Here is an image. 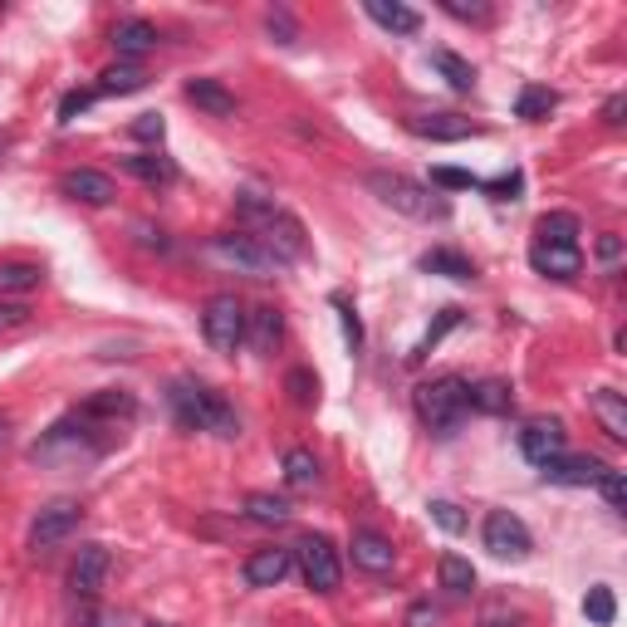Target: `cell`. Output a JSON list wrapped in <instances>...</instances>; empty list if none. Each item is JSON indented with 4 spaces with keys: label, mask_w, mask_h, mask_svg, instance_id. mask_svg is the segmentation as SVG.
<instances>
[{
    "label": "cell",
    "mask_w": 627,
    "mask_h": 627,
    "mask_svg": "<svg viewBox=\"0 0 627 627\" xmlns=\"http://www.w3.org/2000/svg\"><path fill=\"white\" fill-rule=\"evenodd\" d=\"M245 304L235 299V294H211L201 309V333L206 343H211L216 353H235L245 343Z\"/></svg>",
    "instance_id": "cell-6"
},
{
    "label": "cell",
    "mask_w": 627,
    "mask_h": 627,
    "mask_svg": "<svg viewBox=\"0 0 627 627\" xmlns=\"http://www.w3.org/2000/svg\"><path fill=\"white\" fill-rule=\"evenodd\" d=\"M284 333V319L274 304H260V309L245 314V343H250L255 353H274V343H280Z\"/></svg>",
    "instance_id": "cell-19"
},
{
    "label": "cell",
    "mask_w": 627,
    "mask_h": 627,
    "mask_svg": "<svg viewBox=\"0 0 627 627\" xmlns=\"http://www.w3.org/2000/svg\"><path fill=\"white\" fill-rule=\"evenodd\" d=\"M427 509H431V519H437L446 534H460V529H466V515H460V505H451V500H431Z\"/></svg>",
    "instance_id": "cell-40"
},
{
    "label": "cell",
    "mask_w": 627,
    "mask_h": 627,
    "mask_svg": "<svg viewBox=\"0 0 627 627\" xmlns=\"http://www.w3.org/2000/svg\"><path fill=\"white\" fill-rule=\"evenodd\" d=\"M88 103H94V88H74V94H64V103H59V123H74V113H84Z\"/></svg>",
    "instance_id": "cell-42"
},
{
    "label": "cell",
    "mask_w": 627,
    "mask_h": 627,
    "mask_svg": "<svg viewBox=\"0 0 627 627\" xmlns=\"http://www.w3.org/2000/svg\"><path fill=\"white\" fill-rule=\"evenodd\" d=\"M245 515L255 519V525H290V500L280 495H265V490H255V495H245Z\"/></svg>",
    "instance_id": "cell-29"
},
{
    "label": "cell",
    "mask_w": 627,
    "mask_h": 627,
    "mask_svg": "<svg viewBox=\"0 0 627 627\" xmlns=\"http://www.w3.org/2000/svg\"><path fill=\"white\" fill-rule=\"evenodd\" d=\"M437 623H441V607H437V603H427V598L407 607V627H437Z\"/></svg>",
    "instance_id": "cell-44"
},
{
    "label": "cell",
    "mask_w": 627,
    "mask_h": 627,
    "mask_svg": "<svg viewBox=\"0 0 627 627\" xmlns=\"http://www.w3.org/2000/svg\"><path fill=\"white\" fill-rule=\"evenodd\" d=\"M167 397H172V407H176V417H182V427L216 431V437H235V431H241V417L231 411V402H225L221 392H211L206 382L176 378Z\"/></svg>",
    "instance_id": "cell-2"
},
{
    "label": "cell",
    "mask_w": 627,
    "mask_h": 627,
    "mask_svg": "<svg viewBox=\"0 0 627 627\" xmlns=\"http://www.w3.org/2000/svg\"><path fill=\"white\" fill-rule=\"evenodd\" d=\"M123 167L147 186H172L176 182V162L162 157V152H133V157H123Z\"/></svg>",
    "instance_id": "cell-24"
},
{
    "label": "cell",
    "mask_w": 627,
    "mask_h": 627,
    "mask_svg": "<svg viewBox=\"0 0 627 627\" xmlns=\"http://www.w3.org/2000/svg\"><path fill=\"white\" fill-rule=\"evenodd\" d=\"M59 192L74 196V201H84V206H108V201L118 196V186H113V176H108V172H94V167H74V172L59 176Z\"/></svg>",
    "instance_id": "cell-10"
},
{
    "label": "cell",
    "mask_w": 627,
    "mask_h": 627,
    "mask_svg": "<svg viewBox=\"0 0 627 627\" xmlns=\"http://www.w3.org/2000/svg\"><path fill=\"white\" fill-rule=\"evenodd\" d=\"M211 260H221L225 270L250 274V280H270V274L280 270V260H274V255L265 250V245L255 241V235H245V231L216 235V241H211Z\"/></svg>",
    "instance_id": "cell-5"
},
{
    "label": "cell",
    "mask_w": 627,
    "mask_h": 627,
    "mask_svg": "<svg viewBox=\"0 0 627 627\" xmlns=\"http://www.w3.org/2000/svg\"><path fill=\"white\" fill-rule=\"evenodd\" d=\"M456 323H460V309H441V319H437V323H431V329H427V333H421V343H417V348H411V353H407V358H411V362H417V358H427V353H431V348H437V343H441V339H446V329H456Z\"/></svg>",
    "instance_id": "cell-36"
},
{
    "label": "cell",
    "mask_w": 627,
    "mask_h": 627,
    "mask_svg": "<svg viewBox=\"0 0 627 627\" xmlns=\"http://www.w3.org/2000/svg\"><path fill=\"white\" fill-rule=\"evenodd\" d=\"M480 192H490L495 201H515V192H519V172L500 176V182H480Z\"/></svg>",
    "instance_id": "cell-47"
},
{
    "label": "cell",
    "mask_w": 627,
    "mask_h": 627,
    "mask_svg": "<svg viewBox=\"0 0 627 627\" xmlns=\"http://www.w3.org/2000/svg\"><path fill=\"white\" fill-rule=\"evenodd\" d=\"M485 549L495 558L519 564V558H529L534 539H529V529H525V519H519V515H509V509H490V515H485Z\"/></svg>",
    "instance_id": "cell-8"
},
{
    "label": "cell",
    "mask_w": 627,
    "mask_h": 627,
    "mask_svg": "<svg viewBox=\"0 0 627 627\" xmlns=\"http://www.w3.org/2000/svg\"><path fill=\"white\" fill-rule=\"evenodd\" d=\"M333 304H339V314H343V333H348V348L358 353V348H362V323H358V314L348 309V299H333Z\"/></svg>",
    "instance_id": "cell-45"
},
{
    "label": "cell",
    "mask_w": 627,
    "mask_h": 627,
    "mask_svg": "<svg viewBox=\"0 0 627 627\" xmlns=\"http://www.w3.org/2000/svg\"><path fill=\"white\" fill-rule=\"evenodd\" d=\"M598 255H603V260H617V255H623V241H617V235H598Z\"/></svg>",
    "instance_id": "cell-50"
},
{
    "label": "cell",
    "mask_w": 627,
    "mask_h": 627,
    "mask_svg": "<svg viewBox=\"0 0 627 627\" xmlns=\"http://www.w3.org/2000/svg\"><path fill=\"white\" fill-rule=\"evenodd\" d=\"M353 564L368 568V574H388L392 564H397V549H392L388 534H378V529H353Z\"/></svg>",
    "instance_id": "cell-13"
},
{
    "label": "cell",
    "mask_w": 627,
    "mask_h": 627,
    "mask_svg": "<svg viewBox=\"0 0 627 627\" xmlns=\"http://www.w3.org/2000/svg\"><path fill=\"white\" fill-rule=\"evenodd\" d=\"M143 84H147L143 64H123V59H118L113 69H103V74H98V88H94V94H137Z\"/></svg>",
    "instance_id": "cell-28"
},
{
    "label": "cell",
    "mask_w": 627,
    "mask_h": 627,
    "mask_svg": "<svg viewBox=\"0 0 627 627\" xmlns=\"http://www.w3.org/2000/svg\"><path fill=\"white\" fill-rule=\"evenodd\" d=\"M294 564H299L304 583L314 588V593H333V588L343 583V564H339V549L329 544L323 534H309L299 539V549H294Z\"/></svg>",
    "instance_id": "cell-7"
},
{
    "label": "cell",
    "mask_w": 627,
    "mask_h": 627,
    "mask_svg": "<svg viewBox=\"0 0 627 627\" xmlns=\"http://www.w3.org/2000/svg\"><path fill=\"white\" fill-rule=\"evenodd\" d=\"M25 319H29V304L0 299V329H15V323H25Z\"/></svg>",
    "instance_id": "cell-48"
},
{
    "label": "cell",
    "mask_w": 627,
    "mask_h": 627,
    "mask_svg": "<svg viewBox=\"0 0 627 627\" xmlns=\"http://www.w3.org/2000/svg\"><path fill=\"white\" fill-rule=\"evenodd\" d=\"M421 270L446 274V280H476V265H470L460 250H446V245H437V250L421 255Z\"/></svg>",
    "instance_id": "cell-26"
},
{
    "label": "cell",
    "mask_w": 627,
    "mask_h": 627,
    "mask_svg": "<svg viewBox=\"0 0 627 627\" xmlns=\"http://www.w3.org/2000/svg\"><path fill=\"white\" fill-rule=\"evenodd\" d=\"M78 525H84V505H78V500H54V505H45L35 515V525H29V549L64 544Z\"/></svg>",
    "instance_id": "cell-9"
},
{
    "label": "cell",
    "mask_w": 627,
    "mask_h": 627,
    "mask_svg": "<svg viewBox=\"0 0 627 627\" xmlns=\"http://www.w3.org/2000/svg\"><path fill=\"white\" fill-rule=\"evenodd\" d=\"M108 578V549L103 544H84L74 558V568H69V588H74L78 598H94L98 588H103Z\"/></svg>",
    "instance_id": "cell-12"
},
{
    "label": "cell",
    "mask_w": 627,
    "mask_h": 627,
    "mask_svg": "<svg viewBox=\"0 0 627 627\" xmlns=\"http://www.w3.org/2000/svg\"><path fill=\"white\" fill-rule=\"evenodd\" d=\"M407 127L417 137H431V143H460V137L476 133L470 118H456V113H421V118H407Z\"/></svg>",
    "instance_id": "cell-18"
},
{
    "label": "cell",
    "mask_w": 627,
    "mask_h": 627,
    "mask_svg": "<svg viewBox=\"0 0 627 627\" xmlns=\"http://www.w3.org/2000/svg\"><path fill=\"white\" fill-rule=\"evenodd\" d=\"M368 20H378L382 29H392V35H417L421 29V15L411 5H397V0H368Z\"/></svg>",
    "instance_id": "cell-23"
},
{
    "label": "cell",
    "mask_w": 627,
    "mask_h": 627,
    "mask_svg": "<svg viewBox=\"0 0 627 627\" xmlns=\"http://www.w3.org/2000/svg\"><path fill=\"white\" fill-rule=\"evenodd\" d=\"M368 192L397 216H411V221H441L446 216V201L437 192H427L421 182H411L402 172H368Z\"/></svg>",
    "instance_id": "cell-3"
},
{
    "label": "cell",
    "mask_w": 627,
    "mask_h": 627,
    "mask_svg": "<svg viewBox=\"0 0 627 627\" xmlns=\"http://www.w3.org/2000/svg\"><path fill=\"white\" fill-rule=\"evenodd\" d=\"M294 568V554L290 549H255L250 558H245V583L250 588H274L284 583Z\"/></svg>",
    "instance_id": "cell-14"
},
{
    "label": "cell",
    "mask_w": 627,
    "mask_h": 627,
    "mask_svg": "<svg viewBox=\"0 0 627 627\" xmlns=\"http://www.w3.org/2000/svg\"><path fill=\"white\" fill-rule=\"evenodd\" d=\"M265 25H270V35H280V45H294V35H299V29H294V20L284 15V10H270V15H265Z\"/></svg>",
    "instance_id": "cell-46"
},
{
    "label": "cell",
    "mask_w": 627,
    "mask_h": 627,
    "mask_svg": "<svg viewBox=\"0 0 627 627\" xmlns=\"http://www.w3.org/2000/svg\"><path fill=\"white\" fill-rule=\"evenodd\" d=\"M598 490H603L607 509H627V480H623V470H603V476H598Z\"/></svg>",
    "instance_id": "cell-39"
},
{
    "label": "cell",
    "mask_w": 627,
    "mask_h": 627,
    "mask_svg": "<svg viewBox=\"0 0 627 627\" xmlns=\"http://www.w3.org/2000/svg\"><path fill=\"white\" fill-rule=\"evenodd\" d=\"M162 133H167L162 113H143V118L133 123V137H137V143H162Z\"/></svg>",
    "instance_id": "cell-41"
},
{
    "label": "cell",
    "mask_w": 627,
    "mask_h": 627,
    "mask_svg": "<svg viewBox=\"0 0 627 627\" xmlns=\"http://www.w3.org/2000/svg\"><path fill=\"white\" fill-rule=\"evenodd\" d=\"M186 103H196L211 118H235V94L225 84H216V78H192L186 84Z\"/></svg>",
    "instance_id": "cell-21"
},
{
    "label": "cell",
    "mask_w": 627,
    "mask_h": 627,
    "mask_svg": "<svg viewBox=\"0 0 627 627\" xmlns=\"http://www.w3.org/2000/svg\"><path fill=\"white\" fill-rule=\"evenodd\" d=\"M554 108H558V94H554V88H525V94L515 98V113L529 118V123H534V118H549Z\"/></svg>",
    "instance_id": "cell-33"
},
{
    "label": "cell",
    "mask_w": 627,
    "mask_h": 627,
    "mask_svg": "<svg viewBox=\"0 0 627 627\" xmlns=\"http://www.w3.org/2000/svg\"><path fill=\"white\" fill-rule=\"evenodd\" d=\"M137 402L127 397V392H98V397H88L84 407H78V417L94 421V417H133Z\"/></svg>",
    "instance_id": "cell-30"
},
{
    "label": "cell",
    "mask_w": 627,
    "mask_h": 627,
    "mask_svg": "<svg viewBox=\"0 0 627 627\" xmlns=\"http://www.w3.org/2000/svg\"><path fill=\"white\" fill-rule=\"evenodd\" d=\"M323 480V470H319V456H314L309 446H294V451H284V485L290 490H314Z\"/></svg>",
    "instance_id": "cell-22"
},
{
    "label": "cell",
    "mask_w": 627,
    "mask_h": 627,
    "mask_svg": "<svg viewBox=\"0 0 627 627\" xmlns=\"http://www.w3.org/2000/svg\"><path fill=\"white\" fill-rule=\"evenodd\" d=\"M39 280H45L39 265H0V299H5V294H29Z\"/></svg>",
    "instance_id": "cell-32"
},
{
    "label": "cell",
    "mask_w": 627,
    "mask_h": 627,
    "mask_svg": "<svg viewBox=\"0 0 627 627\" xmlns=\"http://www.w3.org/2000/svg\"><path fill=\"white\" fill-rule=\"evenodd\" d=\"M431 64H437L441 74H446V84L460 88V94H470V88H476V69H470L460 54H451V49H431Z\"/></svg>",
    "instance_id": "cell-31"
},
{
    "label": "cell",
    "mask_w": 627,
    "mask_h": 627,
    "mask_svg": "<svg viewBox=\"0 0 627 627\" xmlns=\"http://www.w3.org/2000/svg\"><path fill=\"white\" fill-rule=\"evenodd\" d=\"M431 186H446V192H480V176L456 172V167H431Z\"/></svg>",
    "instance_id": "cell-38"
},
{
    "label": "cell",
    "mask_w": 627,
    "mask_h": 627,
    "mask_svg": "<svg viewBox=\"0 0 627 627\" xmlns=\"http://www.w3.org/2000/svg\"><path fill=\"white\" fill-rule=\"evenodd\" d=\"M437 578H441V588H446L451 598H470V593H476V568H470V558H460V554H441Z\"/></svg>",
    "instance_id": "cell-25"
},
{
    "label": "cell",
    "mask_w": 627,
    "mask_h": 627,
    "mask_svg": "<svg viewBox=\"0 0 627 627\" xmlns=\"http://www.w3.org/2000/svg\"><path fill=\"white\" fill-rule=\"evenodd\" d=\"M539 470H544L549 485H598V476H603L607 466L598 456H558Z\"/></svg>",
    "instance_id": "cell-16"
},
{
    "label": "cell",
    "mask_w": 627,
    "mask_h": 627,
    "mask_svg": "<svg viewBox=\"0 0 627 627\" xmlns=\"http://www.w3.org/2000/svg\"><path fill=\"white\" fill-rule=\"evenodd\" d=\"M588 407H593V417L603 421V431L613 441H627V397L617 388H598L593 397H588Z\"/></svg>",
    "instance_id": "cell-20"
},
{
    "label": "cell",
    "mask_w": 627,
    "mask_h": 627,
    "mask_svg": "<svg viewBox=\"0 0 627 627\" xmlns=\"http://www.w3.org/2000/svg\"><path fill=\"white\" fill-rule=\"evenodd\" d=\"M441 10L456 15V20H476V25H480V20H490V5H476V0H470V5H466V0H441Z\"/></svg>",
    "instance_id": "cell-43"
},
{
    "label": "cell",
    "mask_w": 627,
    "mask_h": 627,
    "mask_svg": "<svg viewBox=\"0 0 627 627\" xmlns=\"http://www.w3.org/2000/svg\"><path fill=\"white\" fill-rule=\"evenodd\" d=\"M539 245H578V216L568 211H544L534 225Z\"/></svg>",
    "instance_id": "cell-27"
},
{
    "label": "cell",
    "mask_w": 627,
    "mask_h": 627,
    "mask_svg": "<svg viewBox=\"0 0 627 627\" xmlns=\"http://www.w3.org/2000/svg\"><path fill=\"white\" fill-rule=\"evenodd\" d=\"M5 147H10V143H5V137H0V157H5Z\"/></svg>",
    "instance_id": "cell-53"
},
{
    "label": "cell",
    "mask_w": 627,
    "mask_h": 627,
    "mask_svg": "<svg viewBox=\"0 0 627 627\" xmlns=\"http://www.w3.org/2000/svg\"><path fill=\"white\" fill-rule=\"evenodd\" d=\"M470 407L476 411H509V388L505 382H476V388H470Z\"/></svg>",
    "instance_id": "cell-34"
},
{
    "label": "cell",
    "mask_w": 627,
    "mask_h": 627,
    "mask_svg": "<svg viewBox=\"0 0 627 627\" xmlns=\"http://www.w3.org/2000/svg\"><path fill=\"white\" fill-rule=\"evenodd\" d=\"M5 431H10V421H5V417H0V446H5Z\"/></svg>",
    "instance_id": "cell-52"
},
{
    "label": "cell",
    "mask_w": 627,
    "mask_h": 627,
    "mask_svg": "<svg viewBox=\"0 0 627 627\" xmlns=\"http://www.w3.org/2000/svg\"><path fill=\"white\" fill-rule=\"evenodd\" d=\"M143 627H167V623H143Z\"/></svg>",
    "instance_id": "cell-54"
},
{
    "label": "cell",
    "mask_w": 627,
    "mask_h": 627,
    "mask_svg": "<svg viewBox=\"0 0 627 627\" xmlns=\"http://www.w3.org/2000/svg\"><path fill=\"white\" fill-rule=\"evenodd\" d=\"M88 627H123V617L113 613V607H103V613H94V623Z\"/></svg>",
    "instance_id": "cell-51"
},
{
    "label": "cell",
    "mask_w": 627,
    "mask_h": 627,
    "mask_svg": "<svg viewBox=\"0 0 627 627\" xmlns=\"http://www.w3.org/2000/svg\"><path fill=\"white\" fill-rule=\"evenodd\" d=\"M519 451H525V460H534V466H549V460L564 456V427H558V421H529V427L519 431Z\"/></svg>",
    "instance_id": "cell-11"
},
{
    "label": "cell",
    "mask_w": 627,
    "mask_h": 627,
    "mask_svg": "<svg viewBox=\"0 0 627 627\" xmlns=\"http://www.w3.org/2000/svg\"><path fill=\"white\" fill-rule=\"evenodd\" d=\"M623 108H627L623 94H613V98H607V108H603V123L607 127H623Z\"/></svg>",
    "instance_id": "cell-49"
},
{
    "label": "cell",
    "mask_w": 627,
    "mask_h": 627,
    "mask_svg": "<svg viewBox=\"0 0 627 627\" xmlns=\"http://www.w3.org/2000/svg\"><path fill=\"white\" fill-rule=\"evenodd\" d=\"M284 392H290L294 407H314V402H319V378H314L309 368H294L290 378H284Z\"/></svg>",
    "instance_id": "cell-35"
},
{
    "label": "cell",
    "mask_w": 627,
    "mask_h": 627,
    "mask_svg": "<svg viewBox=\"0 0 627 627\" xmlns=\"http://www.w3.org/2000/svg\"><path fill=\"white\" fill-rule=\"evenodd\" d=\"M470 411V382L446 372V378H431L417 388V417L427 421L431 431H451L460 427V417Z\"/></svg>",
    "instance_id": "cell-4"
},
{
    "label": "cell",
    "mask_w": 627,
    "mask_h": 627,
    "mask_svg": "<svg viewBox=\"0 0 627 627\" xmlns=\"http://www.w3.org/2000/svg\"><path fill=\"white\" fill-rule=\"evenodd\" d=\"M157 25H147V20H118L113 25V49L123 64H133L137 54H147V49H157Z\"/></svg>",
    "instance_id": "cell-17"
},
{
    "label": "cell",
    "mask_w": 627,
    "mask_h": 627,
    "mask_svg": "<svg viewBox=\"0 0 627 627\" xmlns=\"http://www.w3.org/2000/svg\"><path fill=\"white\" fill-rule=\"evenodd\" d=\"M529 265H534L539 274H554V280H574L578 270H583V250L578 245H529Z\"/></svg>",
    "instance_id": "cell-15"
},
{
    "label": "cell",
    "mask_w": 627,
    "mask_h": 627,
    "mask_svg": "<svg viewBox=\"0 0 627 627\" xmlns=\"http://www.w3.org/2000/svg\"><path fill=\"white\" fill-rule=\"evenodd\" d=\"M235 216L250 225L245 235H255V241H260L280 265L284 260H304V250H309V235H304L299 216H290L284 206L265 201V196H250V192L235 201Z\"/></svg>",
    "instance_id": "cell-1"
},
{
    "label": "cell",
    "mask_w": 627,
    "mask_h": 627,
    "mask_svg": "<svg viewBox=\"0 0 627 627\" xmlns=\"http://www.w3.org/2000/svg\"><path fill=\"white\" fill-rule=\"evenodd\" d=\"M583 613L593 617L598 627H607V623H613V617H617V598H613V588H603V583H598V588H588V598H583Z\"/></svg>",
    "instance_id": "cell-37"
}]
</instances>
